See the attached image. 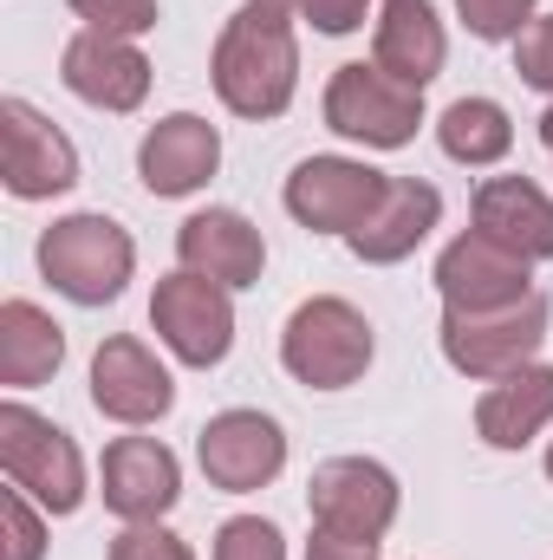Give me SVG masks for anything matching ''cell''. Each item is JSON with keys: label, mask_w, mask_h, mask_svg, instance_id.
Listing matches in <instances>:
<instances>
[{"label": "cell", "mask_w": 553, "mask_h": 560, "mask_svg": "<svg viewBox=\"0 0 553 560\" xmlns=\"http://www.w3.org/2000/svg\"><path fill=\"white\" fill-rule=\"evenodd\" d=\"M528 268L534 261H521L515 248H502V242H489L482 229H469V235H456L443 255H436V293H443V306H456V313H502V306H515V300H528L534 287H528Z\"/></svg>", "instance_id": "11"}, {"label": "cell", "mask_w": 553, "mask_h": 560, "mask_svg": "<svg viewBox=\"0 0 553 560\" xmlns=\"http://www.w3.org/2000/svg\"><path fill=\"white\" fill-rule=\"evenodd\" d=\"M92 33H118V39H138L156 26V0H66Z\"/></svg>", "instance_id": "27"}, {"label": "cell", "mask_w": 553, "mask_h": 560, "mask_svg": "<svg viewBox=\"0 0 553 560\" xmlns=\"http://www.w3.org/2000/svg\"><path fill=\"white\" fill-rule=\"evenodd\" d=\"M59 365H66V332L52 326V313H39L33 300H7L0 306V385L33 392Z\"/></svg>", "instance_id": "22"}, {"label": "cell", "mask_w": 553, "mask_h": 560, "mask_svg": "<svg viewBox=\"0 0 553 560\" xmlns=\"http://www.w3.org/2000/svg\"><path fill=\"white\" fill-rule=\"evenodd\" d=\"M92 405L105 411L111 423H156L169 405H176V385H169V372H163V359L131 339V332H111L98 352H92Z\"/></svg>", "instance_id": "12"}, {"label": "cell", "mask_w": 553, "mask_h": 560, "mask_svg": "<svg viewBox=\"0 0 553 560\" xmlns=\"http://www.w3.org/2000/svg\"><path fill=\"white\" fill-rule=\"evenodd\" d=\"M306 560H378V541H345V535H313L306 541Z\"/></svg>", "instance_id": "31"}, {"label": "cell", "mask_w": 553, "mask_h": 560, "mask_svg": "<svg viewBox=\"0 0 553 560\" xmlns=\"http://www.w3.org/2000/svg\"><path fill=\"white\" fill-rule=\"evenodd\" d=\"M215 98L235 118H280L299 85V39H293V7L280 0H242L235 20L215 39L209 59Z\"/></svg>", "instance_id": "1"}, {"label": "cell", "mask_w": 553, "mask_h": 560, "mask_svg": "<svg viewBox=\"0 0 553 560\" xmlns=\"http://www.w3.org/2000/svg\"><path fill=\"white\" fill-rule=\"evenodd\" d=\"M365 13H372V0H299V20H313L319 33H358L365 26Z\"/></svg>", "instance_id": "30"}, {"label": "cell", "mask_w": 553, "mask_h": 560, "mask_svg": "<svg viewBox=\"0 0 553 560\" xmlns=\"http://www.w3.org/2000/svg\"><path fill=\"white\" fill-rule=\"evenodd\" d=\"M326 125L365 150H404L423 125V92L391 79L385 66H339L326 85Z\"/></svg>", "instance_id": "6"}, {"label": "cell", "mask_w": 553, "mask_h": 560, "mask_svg": "<svg viewBox=\"0 0 553 560\" xmlns=\"http://www.w3.org/2000/svg\"><path fill=\"white\" fill-rule=\"evenodd\" d=\"M150 326H156V339L183 365L209 372L235 346V300H228L222 280H202L189 268H176L169 280H156V293H150Z\"/></svg>", "instance_id": "7"}, {"label": "cell", "mask_w": 553, "mask_h": 560, "mask_svg": "<svg viewBox=\"0 0 553 560\" xmlns=\"http://www.w3.org/2000/svg\"><path fill=\"white\" fill-rule=\"evenodd\" d=\"M98 495L118 522H163L183 495V469L156 436H118L98 463Z\"/></svg>", "instance_id": "14"}, {"label": "cell", "mask_w": 553, "mask_h": 560, "mask_svg": "<svg viewBox=\"0 0 553 560\" xmlns=\"http://www.w3.org/2000/svg\"><path fill=\"white\" fill-rule=\"evenodd\" d=\"M215 560H286V541H280L274 522L261 515H235L215 528Z\"/></svg>", "instance_id": "25"}, {"label": "cell", "mask_w": 553, "mask_h": 560, "mask_svg": "<svg viewBox=\"0 0 553 560\" xmlns=\"http://www.w3.org/2000/svg\"><path fill=\"white\" fill-rule=\"evenodd\" d=\"M515 72H521V85H534V92L553 98V20H534L515 39Z\"/></svg>", "instance_id": "29"}, {"label": "cell", "mask_w": 553, "mask_h": 560, "mask_svg": "<svg viewBox=\"0 0 553 560\" xmlns=\"http://www.w3.org/2000/svg\"><path fill=\"white\" fill-rule=\"evenodd\" d=\"M138 268V242L111 222V215H59L39 235V275L52 280V293H66L72 306H111L125 293V280Z\"/></svg>", "instance_id": "3"}, {"label": "cell", "mask_w": 553, "mask_h": 560, "mask_svg": "<svg viewBox=\"0 0 553 560\" xmlns=\"http://www.w3.org/2000/svg\"><path fill=\"white\" fill-rule=\"evenodd\" d=\"M548 476H553V443H548Z\"/></svg>", "instance_id": "33"}, {"label": "cell", "mask_w": 553, "mask_h": 560, "mask_svg": "<svg viewBox=\"0 0 553 560\" xmlns=\"http://www.w3.org/2000/svg\"><path fill=\"white\" fill-rule=\"evenodd\" d=\"M541 143H548V150H553V105H548V112H541Z\"/></svg>", "instance_id": "32"}, {"label": "cell", "mask_w": 553, "mask_h": 560, "mask_svg": "<svg viewBox=\"0 0 553 560\" xmlns=\"http://www.w3.org/2000/svg\"><path fill=\"white\" fill-rule=\"evenodd\" d=\"M105 560H196V555L163 522H125V535H111V555Z\"/></svg>", "instance_id": "28"}, {"label": "cell", "mask_w": 553, "mask_h": 560, "mask_svg": "<svg viewBox=\"0 0 553 560\" xmlns=\"http://www.w3.org/2000/svg\"><path fill=\"white\" fill-rule=\"evenodd\" d=\"M0 469L13 489H26L46 515H72L85 502V456L52 418L26 411L20 398L0 405Z\"/></svg>", "instance_id": "4"}, {"label": "cell", "mask_w": 553, "mask_h": 560, "mask_svg": "<svg viewBox=\"0 0 553 560\" xmlns=\"http://www.w3.org/2000/svg\"><path fill=\"white\" fill-rule=\"evenodd\" d=\"M456 13L475 39H521L534 26V0H456Z\"/></svg>", "instance_id": "26"}, {"label": "cell", "mask_w": 553, "mask_h": 560, "mask_svg": "<svg viewBox=\"0 0 553 560\" xmlns=\"http://www.w3.org/2000/svg\"><path fill=\"white\" fill-rule=\"evenodd\" d=\"M306 509L326 535L345 541H385L398 522V476L372 456H332L306 482Z\"/></svg>", "instance_id": "8"}, {"label": "cell", "mask_w": 553, "mask_h": 560, "mask_svg": "<svg viewBox=\"0 0 553 560\" xmlns=\"http://www.w3.org/2000/svg\"><path fill=\"white\" fill-rule=\"evenodd\" d=\"M436 143L449 163H469V170H489L515 150V125L495 98H456L443 118H436Z\"/></svg>", "instance_id": "23"}, {"label": "cell", "mask_w": 553, "mask_h": 560, "mask_svg": "<svg viewBox=\"0 0 553 560\" xmlns=\"http://www.w3.org/2000/svg\"><path fill=\"white\" fill-rule=\"evenodd\" d=\"M176 261H183L189 275L222 280V287L235 293V287H255V280H261L268 242H261V229H255L248 215H235V209H202V215H189V222L176 229Z\"/></svg>", "instance_id": "17"}, {"label": "cell", "mask_w": 553, "mask_h": 560, "mask_svg": "<svg viewBox=\"0 0 553 560\" xmlns=\"http://www.w3.org/2000/svg\"><path fill=\"white\" fill-rule=\"evenodd\" d=\"M196 463L215 489L228 495H255L286 469V430L268 411H222L202 423L196 436Z\"/></svg>", "instance_id": "10"}, {"label": "cell", "mask_w": 553, "mask_h": 560, "mask_svg": "<svg viewBox=\"0 0 553 560\" xmlns=\"http://www.w3.org/2000/svg\"><path fill=\"white\" fill-rule=\"evenodd\" d=\"M475 229L521 261H553V196L528 176H489L475 189Z\"/></svg>", "instance_id": "19"}, {"label": "cell", "mask_w": 553, "mask_h": 560, "mask_svg": "<svg viewBox=\"0 0 553 560\" xmlns=\"http://www.w3.org/2000/svg\"><path fill=\"white\" fill-rule=\"evenodd\" d=\"M0 125H7V189L20 202H46V196H66L79 183V150L59 125H46L26 98H7L0 105Z\"/></svg>", "instance_id": "15"}, {"label": "cell", "mask_w": 553, "mask_h": 560, "mask_svg": "<svg viewBox=\"0 0 553 560\" xmlns=\"http://www.w3.org/2000/svg\"><path fill=\"white\" fill-rule=\"evenodd\" d=\"M0 528H7L0 560H39L46 555V522H39V502L26 489H7L0 495Z\"/></svg>", "instance_id": "24"}, {"label": "cell", "mask_w": 553, "mask_h": 560, "mask_svg": "<svg viewBox=\"0 0 553 560\" xmlns=\"http://www.w3.org/2000/svg\"><path fill=\"white\" fill-rule=\"evenodd\" d=\"M548 319H553L548 293H528V300H515L502 313H456V306H443V359L462 378L495 385V378L534 365V352L548 346Z\"/></svg>", "instance_id": "5"}, {"label": "cell", "mask_w": 553, "mask_h": 560, "mask_svg": "<svg viewBox=\"0 0 553 560\" xmlns=\"http://www.w3.org/2000/svg\"><path fill=\"white\" fill-rule=\"evenodd\" d=\"M385 170H372V163H358V156H306L293 176H286V215L299 222V229H313V235H352L372 209H378V196H385Z\"/></svg>", "instance_id": "9"}, {"label": "cell", "mask_w": 553, "mask_h": 560, "mask_svg": "<svg viewBox=\"0 0 553 560\" xmlns=\"http://www.w3.org/2000/svg\"><path fill=\"white\" fill-rule=\"evenodd\" d=\"M449 59V39H443V20L430 0H385L378 7V26H372V66H385L391 79H404L411 92H423Z\"/></svg>", "instance_id": "20"}, {"label": "cell", "mask_w": 553, "mask_h": 560, "mask_svg": "<svg viewBox=\"0 0 553 560\" xmlns=\"http://www.w3.org/2000/svg\"><path fill=\"white\" fill-rule=\"evenodd\" d=\"M436 222H443V196L430 183H416V176H391L385 196H378V209L345 242H352V255L365 268H391V261H404V255H416L430 242Z\"/></svg>", "instance_id": "18"}, {"label": "cell", "mask_w": 553, "mask_h": 560, "mask_svg": "<svg viewBox=\"0 0 553 560\" xmlns=\"http://www.w3.org/2000/svg\"><path fill=\"white\" fill-rule=\"evenodd\" d=\"M280 365L313 392H345L372 365V319L339 293L299 300L293 319L280 326Z\"/></svg>", "instance_id": "2"}, {"label": "cell", "mask_w": 553, "mask_h": 560, "mask_svg": "<svg viewBox=\"0 0 553 560\" xmlns=\"http://www.w3.org/2000/svg\"><path fill=\"white\" fill-rule=\"evenodd\" d=\"M280 7H293V13H299V0H280Z\"/></svg>", "instance_id": "34"}, {"label": "cell", "mask_w": 553, "mask_h": 560, "mask_svg": "<svg viewBox=\"0 0 553 560\" xmlns=\"http://www.w3.org/2000/svg\"><path fill=\"white\" fill-rule=\"evenodd\" d=\"M553 423V365H521L475 398V436L489 450H528Z\"/></svg>", "instance_id": "21"}, {"label": "cell", "mask_w": 553, "mask_h": 560, "mask_svg": "<svg viewBox=\"0 0 553 560\" xmlns=\"http://www.w3.org/2000/svg\"><path fill=\"white\" fill-rule=\"evenodd\" d=\"M222 170V131L196 112H169L138 143V176L150 196H196Z\"/></svg>", "instance_id": "16"}, {"label": "cell", "mask_w": 553, "mask_h": 560, "mask_svg": "<svg viewBox=\"0 0 553 560\" xmlns=\"http://www.w3.org/2000/svg\"><path fill=\"white\" fill-rule=\"evenodd\" d=\"M59 79L72 98L98 105V112H138L150 98V59L138 52V39H118V33H72L66 52H59Z\"/></svg>", "instance_id": "13"}]
</instances>
